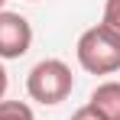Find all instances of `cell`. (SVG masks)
Segmentation results:
<instances>
[{
  "instance_id": "cell-8",
  "label": "cell",
  "mask_w": 120,
  "mask_h": 120,
  "mask_svg": "<svg viewBox=\"0 0 120 120\" xmlns=\"http://www.w3.org/2000/svg\"><path fill=\"white\" fill-rule=\"evenodd\" d=\"M7 88H10V78H7V68H3V62H0V101L7 98Z\"/></svg>"
},
{
  "instance_id": "cell-9",
  "label": "cell",
  "mask_w": 120,
  "mask_h": 120,
  "mask_svg": "<svg viewBox=\"0 0 120 120\" xmlns=\"http://www.w3.org/2000/svg\"><path fill=\"white\" fill-rule=\"evenodd\" d=\"M33 3H36V0H33Z\"/></svg>"
},
{
  "instance_id": "cell-7",
  "label": "cell",
  "mask_w": 120,
  "mask_h": 120,
  "mask_svg": "<svg viewBox=\"0 0 120 120\" xmlns=\"http://www.w3.org/2000/svg\"><path fill=\"white\" fill-rule=\"evenodd\" d=\"M71 120H104V117H101V114L91 107V104H84V107H78V110L71 114Z\"/></svg>"
},
{
  "instance_id": "cell-3",
  "label": "cell",
  "mask_w": 120,
  "mask_h": 120,
  "mask_svg": "<svg viewBox=\"0 0 120 120\" xmlns=\"http://www.w3.org/2000/svg\"><path fill=\"white\" fill-rule=\"evenodd\" d=\"M33 45V26L26 16L0 10V62L23 59Z\"/></svg>"
},
{
  "instance_id": "cell-4",
  "label": "cell",
  "mask_w": 120,
  "mask_h": 120,
  "mask_svg": "<svg viewBox=\"0 0 120 120\" xmlns=\"http://www.w3.org/2000/svg\"><path fill=\"white\" fill-rule=\"evenodd\" d=\"M104 120H120V81H104L91 91L88 101Z\"/></svg>"
},
{
  "instance_id": "cell-2",
  "label": "cell",
  "mask_w": 120,
  "mask_h": 120,
  "mask_svg": "<svg viewBox=\"0 0 120 120\" xmlns=\"http://www.w3.org/2000/svg\"><path fill=\"white\" fill-rule=\"evenodd\" d=\"M75 55H78V65L88 75H114V71H120V39L101 23L78 36Z\"/></svg>"
},
{
  "instance_id": "cell-1",
  "label": "cell",
  "mask_w": 120,
  "mask_h": 120,
  "mask_svg": "<svg viewBox=\"0 0 120 120\" xmlns=\"http://www.w3.org/2000/svg\"><path fill=\"white\" fill-rule=\"evenodd\" d=\"M71 88H75V75L62 59H42L26 75V94L36 104H45V107H55L62 101H68Z\"/></svg>"
},
{
  "instance_id": "cell-6",
  "label": "cell",
  "mask_w": 120,
  "mask_h": 120,
  "mask_svg": "<svg viewBox=\"0 0 120 120\" xmlns=\"http://www.w3.org/2000/svg\"><path fill=\"white\" fill-rule=\"evenodd\" d=\"M101 26H107L120 39V0H107V3H104V23H101Z\"/></svg>"
},
{
  "instance_id": "cell-5",
  "label": "cell",
  "mask_w": 120,
  "mask_h": 120,
  "mask_svg": "<svg viewBox=\"0 0 120 120\" xmlns=\"http://www.w3.org/2000/svg\"><path fill=\"white\" fill-rule=\"evenodd\" d=\"M0 120H36L26 101H0Z\"/></svg>"
}]
</instances>
